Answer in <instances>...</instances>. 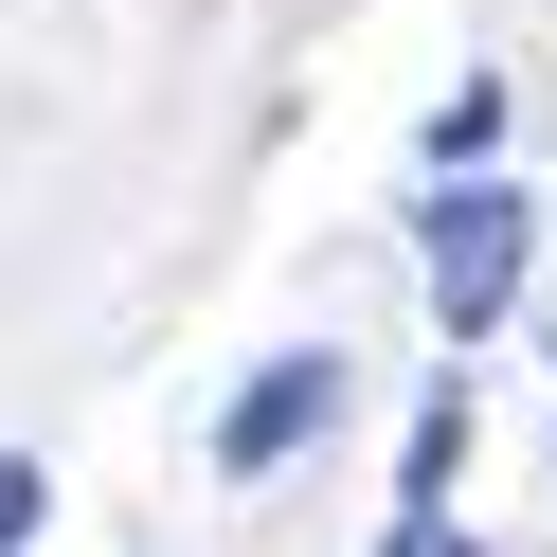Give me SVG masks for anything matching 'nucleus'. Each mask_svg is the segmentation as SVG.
Returning a JSON list of instances; mask_svg holds the SVG:
<instances>
[{
  "label": "nucleus",
  "mask_w": 557,
  "mask_h": 557,
  "mask_svg": "<svg viewBox=\"0 0 557 557\" xmlns=\"http://www.w3.org/2000/svg\"><path fill=\"white\" fill-rule=\"evenodd\" d=\"M521 252H540V198L449 181V198H432V252H413V270H432V324H449V342H485V324L521 306Z\"/></svg>",
  "instance_id": "nucleus-1"
},
{
  "label": "nucleus",
  "mask_w": 557,
  "mask_h": 557,
  "mask_svg": "<svg viewBox=\"0 0 557 557\" xmlns=\"http://www.w3.org/2000/svg\"><path fill=\"white\" fill-rule=\"evenodd\" d=\"M324 413H342V360H270L252 396L216 413V468H288V449L324 432Z\"/></svg>",
  "instance_id": "nucleus-2"
},
{
  "label": "nucleus",
  "mask_w": 557,
  "mask_h": 557,
  "mask_svg": "<svg viewBox=\"0 0 557 557\" xmlns=\"http://www.w3.org/2000/svg\"><path fill=\"white\" fill-rule=\"evenodd\" d=\"M449 468H468V396L413 413V521H449Z\"/></svg>",
  "instance_id": "nucleus-3"
},
{
  "label": "nucleus",
  "mask_w": 557,
  "mask_h": 557,
  "mask_svg": "<svg viewBox=\"0 0 557 557\" xmlns=\"http://www.w3.org/2000/svg\"><path fill=\"white\" fill-rule=\"evenodd\" d=\"M485 145H504V73H468V90L432 109V162H468V181H485Z\"/></svg>",
  "instance_id": "nucleus-4"
},
{
  "label": "nucleus",
  "mask_w": 557,
  "mask_h": 557,
  "mask_svg": "<svg viewBox=\"0 0 557 557\" xmlns=\"http://www.w3.org/2000/svg\"><path fill=\"white\" fill-rule=\"evenodd\" d=\"M37 504H54V485H37V468H18V449H0V557L37 540Z\"/></svg>",
  "instance_id": "nucleus-5"
},
{
  "label": "nucleus",
  "mask_w": 557,
  "mask_h": 557,
  "mask_svg": "<svg viewBox=\"0 0 557 557\" xmlns=\"http://www.w3.org/2000/svg\"><path fill=\"white\" fill-rule=\"evenodd\" d=\"M377 557H468V521H396V540H377Z\"/></svg>",
  "instance_id": "nucleus-6"
}]
</instances>
